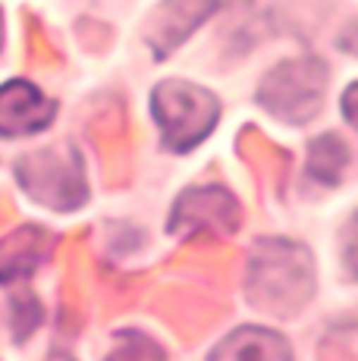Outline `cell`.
<instances>
[{"instance_id":"cell-5","label":"cell","mask_w":358,"mask_h":361,"mask_svg":"<svg viewBox=\"0 0 358 361\" xmlns=\"http://www.w3.org/2000/svg\"><path fill=\"white\" fill-rule=\"evenodd\" d=\"M57 116V104L23 79L0 85V138H23L47 129Z\"/></svg>"},{"instance_id":"cell-6","label":"cell","mask_w":358,"mask_h":361,"mask_svg":"<svg viewBox=\"0 0 358 361\" xmlns=\"http://www.w3.org/2000/svg\"><path fill=\"white\" fill-rule=\"evenodd\" d=\"M214 10L217 0H163L151 16L148 32H144V41H148L154 60L170 57Z\"/></svg>"},{"instance_id":"cell-10","label":"cell","mask_w":358,"mask_h":361,"mask_svg":"<svg viewBox=\"0 0 358 361\" xmlns=\"http://www.w3.org/2000/svg\"><path fill=\"white\" fill-rule=\"evenodd\" d=\"M342 258H346V267L352 270V276H358V214L346 224V239H342Z\"/></svg>"},{"instance_id":"cell-1","label":"cell","mask_w":358,"mask_h":361,"mask_svg":"<svg viewBox=\"0 0 358 361\" xmlns=\"http://www.w3.org/2000/svg\"><path fill=\"white\" fill-rule=\"evenodd\" d=\"M314 289L311 258L305 245L289 239H261L249 261V298L254 308L289 317L308 302Z\"/></svg>"},{"instance_id":"cell-8","label":"cell","mask_w":358,"mask_h":361,"mask_svg":"<svg viewBox=\"0 0 358 361\" xmlns=\"http://www.w3.org/2000/svg\"><path fill=\"white\" fill-rule=\"evenodd\" d=\"M292 349L283 343L280 333L264 327H242L211 349V358H289Z\"/></svg>"},{"instance_id":"cell-9","label":"cell","mask_w":358,"mask_h":361,"mask_svg":"<svg viewBox=\"0 0 358 361\" xmlns=\"http://www.w3.org/2000/svg\"><path fill=\"white\" fill-rule=\"evenodd\" d=\"M346 161H349V148L342 145L340 135H333V132L318 135L311 145H308V173L323 185L340 183L342 170H346Z\"/></svg>"},{"instance_id":"cell-3","label":"cell","mask_w":358,"mask_h":361,"mask_svg":"<svg viewBox=\"0 0 358 361\" xmlns=\"http://www.w3.org/2000/svg\"><path fill=\"white\" fill-rule=\"evenodd\" d=\"M323 92H327V66L318 57L283 60L261 79L258 104L271 116L292 126H302L318 116Z\"/></svg>"},{"instance_id":"cell-12","label":"cell","mask_w":358,"mask_h":361,"mask_svg":"<svg viewBox=\"0 0 358 361\" xmlns=\"http://www.w3.org/2000/svg\"><path fill=\"white\" fill-rule=\"evenodd\" d=\"M336 47L346 54H355L358 57V19H352V23L346 25V29L340 32V38H336Z\"/></svg>"},{"instance_id":"cell-4","label":"cell","mask_w":358,"mask_h":361,"mask_svg":"<svg viewBox=\"0 0 358 361\" xmlns=\"http://www.w3.org/2000/svg\"><path fill=\"white\" fill-rule=\"evenodd\" d=\"M16 176L32 198L54 211H75L88 198L82 157L73 145H57V148H44L23 157Z\"/></svg>"},{"instance_id":"cell-2","label":"cell","mask_w":358,"mask_h":361,"mask_svg":"<svg viewBox=\"0 0 358 361\" xmlns=\"http://www.w3.org/2000/svg\"><path fill=\"white\" fill-rule=\"evenodd\" d=\"M151 110L170 151H192L214 132L220 120V101L208 88L189 82H161L151 94Z\"/></svg>"},{"instance_id":"cell-11","label":"cell","mask_w":358,"mask_h":361,"mask_svg":"<svg viewBox=\"0 0 358 361\" xmlns=\"http://www.w3.org/2000/svg\"><path fill=\"white\" fill-rule=\"evenodd\" d=\"M340 107H342V116H346V123L358 132V82H352V85L342 92Z\"/></svg>"},{"instance_id":"cell-13","label":"cell","mask_w":358,"mask_h":361,"mask_svg":"<svg viewBox=\"0 0 358 361\" xmlns=\"http://www.w3.org/2000/svg\"><path fill=\"white\" fill-rule=\"evenodd\" d=\"M0 44H4V23H0Z\"/></svg>"},{"instance_id":"cell-7","label":"cell","mask_w":358,"mask_h":361,"mask_svg":"<svg viewBox=\"0 0 358 361\" xmlns=\"http://www.w3.org/2000/svg\"><path fill=\"white\" fill-rule=\"evenodd\" d=\"M47 248H51V235L44 230H19L6 242H0V283L16 280V276H29L32 270L44 261Z\"/></svg>"}]
</instances>
